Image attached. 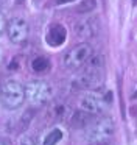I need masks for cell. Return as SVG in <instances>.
Instances as JSON below:
<instances>
[{"label":"cell","mask_w":137,"mask_h":145,"mask_svg":"<svg viewBox=\"0 0 137 145\" xmlns=\"http://www.w3.org/2000/svg\"><path fill=\"white\" fill-rule=\"evenodd\" d=\"M115 133V123L111 117L103 116L86 128V139L90 145H106Z\"/></svg>","instance_id":"1"},{"label":"cell","mask_w":137,"mask_h":145,"mask_svg":"<svg viewBox=\"0 0 137 145\" xmlns=\"http://www.w3.org/2000/svg\"><path fill=\"white\" fill-rule=\"evenodd\" d=\"M25 101V86L16 80H8L0 88V103L5 109L14 111Z\"/></svg>","instance_id":"2"},{"label":"cell","mask_w":137,"mask_h":145,"mask_svg":"<svg viewBox=\"0 0 137 145\" xmlns=\"http://www.w3.org/2000/svg\"><path fill=\"white\" fill-rule=\"evenodd\" d=\"M112 101V95L106 89H97V91H90L81 98V109L90 112L92 116H100L109 108Z\"/></svg>","instance_id":"3"},{"label":"cell","mask_w":137,"mask_h":145,"mask_svg":"<svg viewBox=\"0 0 137 145\" xmlns=\"http://www.w3.org/2000/svg\"><path fill=\"white\" fill-rule=\"evenodd\" d=\"M25 97L34 106H44L53 97V86L44 80H34L25 86Z\"/></svg>","instance_id":"4"},{"label":"cell","mask_w":137,"mask_h":145,"mask_svg":"<svg viewBox=\"0 0 137 145\" xmlns=\"http://www.w3.org/2000/svg\"><path fill=\"white\" fill-rule=\"evenodd\" d=\"M93 55V48L87 42H80V44L73 45L62 58V63L67 69H80V67L86 66V63L90 59Z\"/></svg>","instance_id":"5"},{"label":"cell","mask_w":137,"mask_h":145,"mask_svg":"<svg viewBox=\"0 0 137 145\" xmlns=\"http://www.w3.org/2000/svg\"><path fill=\"white\" fill-rule=\"evenodd\" d=\"M30 27L22 17H12L6 22V35L12 44H23L28 39Z\"/></svg>","instance_id":"6"},{"label":"cell","mask_w":137,"mask_h":145,"mask_svg":"<svg viewBox=\"0 0 137 145\" xmlns=\"http://www.w3.org/2000/svg\"><path fill=\"white\" fill-rule=\"evenodd\" d=\"M98 28H100V24L95 17H84V19L78 20L75 24V33L80 39L83 41H87V39L93 38V36L98 33Z\"/></svg>","instance_id":"7"},{"label":"cell","mask_w":137,"mask_h":145,"mask_svg":"<svg viewBox=\"0 0 137 145\" xmlns=\"http://www.w3.org/2000/svg\"><path fill=\"white\" fill-rule=\"evenodd\" d=\"M67 39V30L62 24H52L48 27L45 41L50 47H61Z\"/></svg>","instance_id":"8"},{"label":"cell","mask_w":137,"mask_h":145,"mask_svg":"<svg viewBox=\"0 0 137 145\" xmlns=\"http://www.w3.org/2000/svg\"><path fill=\"white\" fill-rule=\"evenodd\" d=\"M72 114H73V109L67 103H62V101L53 103L48 108V117L55 122H70Z\"/></svg>","instance_id":"9"},{"label":"cell","mask_w":137,"mask_h":145,"mask_svg":"<svg viewBox=\"0 0 137 145\" xmlns=\"http://www.w3.org/2000/svg\"><path fill=\"white\" fill-rule=\"evenodd\" d=\"M92 117H93L92 114L87 112V111H84V109L73 111L72 119H70V123H72V126H73V128H76V129H86L87 126L93 122Z\"/></svg>","instance_id":"10"},{"label":"cell","mask_w":137,"mask_h":145,"mask_svg":"<svg viewBox=\"0 0 137 145\" xmlns=\"http://www.w3.org/2000/svg\"><path fill=\"white\" fill-rule=\"evenodd\" d=\"M31 70H33L34 73H45L50 70V67H52V63H50V59L47 56H44V55H37V56H34L33 59H31Z\"/></svg>","instance_id":"11"},{"label":"cell","mask_w":137,"mask_h":145,"mask_svg":"<svg viewBox=\"0 0 137 145\" xmlns=\"http://www.w3.org/2000/svg\"><path fill=\"white\" fill-rule=\"evenodd\" d=\"M62 131L59 128H55V129H52V131L48 133V134L44 137V140H42V145H58L59 142L62 140Z\"/></svg>","instance_id":"12"},{"label":"cell","mask_w":137,"mask_h":145,"mask_svg":"<svg viewBox=\"0 0 137 145\" xmlns=\"http://www.w3.org/2000/svg\"><path fill=\"white\" fill-rule=\"evenodd\" d=\"M97 8V0H83L81 3H78L76 11L80 14H87Z\"/></svg>","instance_id":"13"},{"label":"cell","mask_w":137,"mask_h":145,"mask_svg":"<svg viewBox=\"0 0 137 145\" xmlns=\"http://www.w3.org/2000/svg\"><path fill=\"white\" fill-rule=\"evenodd\" d=\"M5 31H6V19H5V16H3V13L0 11V36Z\"/></svg>","instance_id":"14"},{"label":"cell","mask_w":137,"mask_h":145,"mask_svg":"<svg viewBox=\"0 0 137 145\" xmlns=\"http://www.w3.org/2000/svg\"><path fill=\"white\" fill-rule=\"evenodd\" d=\"M22 145H39V144H37V140L34 137H27L22 140Z\"/></svg>","instance_id":"15"},{"label":"cell","mask_w":137,"mask_h":145,"mask_svg":"<svg viewBox=\"0 0 137 145\" xmlns=\"http://www.w3.org/2000/svg\"><path fill=\"white\" fill-rule=\"evenodd\" d=\"M70 2H75V0H55L56 5H62V3H70Z\"/></svg>","instance_id":"16"},{"label":"cell","mask_w":137,"mask_h":145,"mask_svg":"<svg viewBox=\"0 0 137 145\" xmlns=\"http://www.w3.org/2000/svg\"><path fill=\"white\" fill-rule=\"evenodd\" d=\"M0 145H11V142L5 137H0Z\"/></svg>","instance_id":"17"},{"label":"cell","mask_w":137,"mask_h":145,"mask_svg":"<svg viewBox=\"0 0 137 145\" xmlns=\"http://www.w3.org/2000/svg\"><path fill=\"white\" fill-rule=\"evenodd\" d=\"M9 2H11V0H0V3H2V5H8Z\"/></svg>","instance_id":"18"},{"label":"cell","mask_w":137,"mask_h":145,"mask_svg":"<svg viewBox=\"0 0 137 145\" xmlns=\"http://www.w3.org/2000/svg\"><path fill=\"white\" fill-rule=\"evenodd\" d=\"M23 2H25V0H16V3H17V5H22Z\"/></svg>","instance_id":"19"},{"label":"cell","mask_w":137,"mask_h":145,"mask_svg":"<svg viewBox=\"0 0 137 145\" xmlns=\"http://www.w3.org/2000/svg\"><path fill=\"white\" fill-rule=\"evenodd\" d=\"M132 3H134V5H136V3H137V0H132Z\"/></svg>","instance_id":"20"},{"label":"cell","mask_w":137,"mask_h":145,"mask_svg":"<svg viewBox=\"0 0 137 145\" xmlns=\"http://www.w3.org/2000/svg\"><path fill=\"white\" fill-rule=\"evenodd\" d=\"M0 88H2V86H0Z\"/></svg>","instance_id":"21"}]
</instances>
